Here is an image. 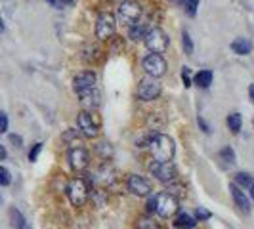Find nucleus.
<instances>
[{
    "label": "nucleus",
    "mask_w": 254,
    "mask_h": 229,
    "mask_svg": "<svg viewBox=\"0 0 254 229\" xmlns=\"http://www.w3.org/2000/svg\"><path fill=\"white\" fill-rule=\"evenodd\" d=\"M195 226H197V220L190 214H186V212L178 214L174 220V228L176 229H195Z\"/></svg>",
    "instance_id": "16"
},
{
    "label": "nucleus",
    "mask_w": 254,
    "mask_h": 229,
    "mask_svg": "<svg viewBox=\"0 0 254 229\" xmlns=\"http://www.w3.org/2000/svg\"><path fill=\"white\" fill-rule=\"evenodd\" d=\"M231 50L235 52V54H239V56H247V54H251V50H253V44L247 38H237V40L231 42Z\"/></svg>",
    "instance_id": "17"
},
{
    "label": "nucleus",
    "mask_w": 254,
    "mask_h": 229,
    "mask_svg": "<svg viewBox=\"0 0 254 229\" xmlns=\"http://www.w3.org/2000/svg\"><path fill=\"white\" fill-rule=\"evenodd\" d=\"M67 163L69 166L76 170V172H82L90 163V153L84 147H73L67 153Z\"/></svg>",
    "instance_id": "8"
},
{
    "label": "nucleus",
    "mask_w": 254,
    "mask_h": 229,
    "mask_svg": "<svg viewBox=\"0 0 254 229\" xmlns=\"http://www.w3.org/2000/svg\"><path fill=\"white\" fill-rule=\"evenodd\" d=\"M182 76H184V84L190 88L191 84H193V80L190 78V69H188V67H184V69H182Z\"/></svg>",
    "instance_id": "32"
},
{
    "label": "nucleus",
    "mask_w": 254,
    "mask_h": 229,
    "mask_svg": "<svg viewBox=\"0 0 254 229\" xmlns=\"http://www.w3.org/2000/svg\"><path fill=\"white\" fill-rule=\"evenodd\" d=\"M199 124H201V128H203V132H210V130H208V126L204 124V120H203V118H199Z\"/></svg>",
    "instance_id": "36"
},
{
    "label": "nucleus",
    "mask_w": 254,
    "mask_h": 229,
    "mask_svg": "<svg viewBox=\"0 0 254 229\" xmlns=\"http://www.w3.org/2000/svg\"><path fill=\"white\" fill-rule=\"evenodd\" d=\"M228 128L233 132V134H239L241 132V128H243V118H241V114L239 113H231L228 116Z\"/></svg>",
    "instance_id": "20"
},
{
    "label": "nucleus",
    "mask_w": 254,
    "mask_h": 229,
    "mask_svg": "<svg viewBox=\"0 0 254 229\" xmlns=\"http://www.w3.org/2000/svg\"><path fill=\"white\" fill-rule=\"evenodd\" d=\"M78 98H80V103H84L86 107H98L102 96L96 88H90L86 92H82V94H78Z\"/></svg>",
    "instance_id": "15"
},
{
    "label": "nucleus",
    "mask_w": 254,
    "mask_h": 229,
    "mask_svg": "<svg viewBox=\"0 0 254 229\" xmlns=\"http://www.w3.org/2000/svg\"><path fill=\"white\" fill-rule=\"evenodd\" d=\"M6 155H8V153H6V149H4V145H0V161H4Z\"/></svg>",
    "instance_id": "34"
},
{
    "label": "nucleus",
    "mask_w": 254,
    "mask_h": 229,
    "mask_svg": "<svg viewBox=\"0 0 254 229\" xmlns=\"http://www.w3.org/2000/svg\"><path fill=\"white\" fill-rule=\"evenodd\" d=\"M193 82H195L199 88H208V86L212 84V71L204 69V71L195 73V76H193Z\"/></svg>",
    "instance_id": "18"
},
{
    "label": "nucleus",
    "mask_w": 254,
    "mask_h": 229,
    "mask_svg": "<svg viewBox=\"0 0 254 229\" xmlns=\"http://www.w3.org/2000/svg\"><path fill=\"white\" fill-rule=\"evenodd\" d=\"M115 35V17L111 13H102L96 21V37L100 40H109Z\"/></svg>",
    "instance_id": "9"
},
{
    "label": "nucleus",
    "mask_w": 254,
    "mask_h": 229,
    "mask_svg": "<svg viewBox=\"0 0 254 229\" xmlns=\"http://www.w3.org/2000/svg\"><path fill=\"white\" fill-rule=\"evenodd\" d=\"M67 2H69V4H73V0H67Z\"/></svg>",
    "instance_id": "40"
},
{
    "label": "nucleus",
    "mask_w": 254,
    "mask_h": 229,
    "mask_svg": "<svg viewBox=\"0 0 254 229\" xmlns=\"http://www.w3.org/2000/svg\"><path fill=\"white\" fill-rule=\"evenodd\" d=\"M251 197H253V201H254V183L251 185Z\"/></svg>",
    "instance_id": "38"
},
{
    "label": "nucleus",
    "mask_w": 254,
    "mask_h": 229,
    "mask_svg": "<svg viewBox=\"0 0 254 229\" xmlns=\"http://www.w3.org/2000/svg\"><path fill=\"white\" fill-rule=\"evenodd\" d=\"M149 170H151V174L155 178L165 181V183L172 181L174 176H176V166L172 165L170 161H168V163H157V161H155V163L149 166Z\"/></svg>",
    "instance_id": "11"
},
{
    "label": "nucleus",
    "mask_w": 254,
    "mask_h": 229,
    "mask_svg": "<svg viewBox=\"0 0 254 229\" xmlns=\"http://www.w3.org/2000/svg\"><path fill=\"white\" fill-rule=\"evenodd\" d=\"M229 191H231V197H233V201L237 204V208H241V212L249 214V212H251V203H249L247 195L237 187V183H231V185H229Z\"/></svg>",
    "instance_id": "14"
},
{
    "label": "nucleus",
    "mask_w": 254,
    "mask_h": 229,
    "mask_svg": "<svg viewBox=\"0 0 254 229\" xmlns=\"http://www.w3.org/2000/svg\"><path fill=\"white\" fill-rule=\"evenodd\" d=\"M4 31V21H2V17H0V33Z\"/></svg>",
    "instance_id": "37"
},
{
    "label": "nucleus",
    "mask_w": 254,
    "mask_h": 229,
    "mask_svg": "<svg viewBox=\"0 0 254 229\" xmlns=\"http://www.w3.org/2000/svg\"><path fill=\"white\" fill-rule=\"evenodd\" d=\"M8 130V114L0 111V134H4Z\"/></svg>",
    "instance_id": "30"
},
{
    "label": "nucleus",
    "mask_w": 254,
    "mask_h": 229,
    "mask_svg": "<svg viewBox=\"0 0 254 229\" xmlns=\"http://www.w3.org/2000/svg\"><path fill=\"white\" fill-rule=\"evenodd\" d=\"M10 224H12L13 229H25V216L15 206L10 208Z\"/></svg>",
    "instance_id": "19"
},
{
    "label": "nucleus",
    "mask_w": 254,
    "mask_h": 229,
    "mask_svg": "<svg viewBox=\"0 0 254 229\" xmlns=\"http://www.w3.org/2000/svg\"><path fill=\"white\" fill-rule=\"evenodd\" d=\"M153 199H155V212L161 218H170L176 214V210H178V199L174 195H170L168 191H163V193L155 195Z\"/></svg>",
    "instance_id": "2"
},
{
    "label": "nucleus",
    "mask_w": 254,
    "mask_h": 229,
    "mask_svg": "<svg viewBox=\"0 0 254 229\" xmlns=\"http://www.w3.org/2000/svg\"><path fill=\"white\" fill-rule=\"evenodd\" d=\"M143 69H145V73L153 78H159V76H163L166 73V61L163 59V56L161 54H149V56H145L143 57Z\"/></svg>",
    "instance_id": "6"
},
{
    "label": "nucleus",
    "mask_w": 254,
    "mask_h": 229,
    "mask_svg": "<svg viewBox=\"0 0 254 229\" xmlns=\"http://www.w3.org/2000/svg\"><path fill=\"white\" fill-rule=\"evenodd\" d=\"M147 31H149L147 27L141 25V23H138V21H136L134 25L130 27V31H128V37L132 38V40H140V38H143L145 35H147Z\"/></svg>",
    "instance_id": "21"
},
{
    "label": "nucleus",
    "mask_w": 254,
    "mask_h": 229,
    "mask_svg": "<svg viewBox=\"0 0 254 229\" xmlns=\"http://www.w3.org/2000/svg\"><path fill=\"white\" fill-rule=\"evenodd\" d=\"M40 151H42V143H35V147H33L31 153H29V161H31V163H35Z\"/></svg>",
    "instance_id": "29"
},
{
    "label": "nucleus",
    "mask_w": 254,
    "mask_h": 229,
    "mask_svg": "<svg viewBox=\"0 0 254 229\" xmlns=\"http://www.w3.org/2000/svg\"><path fill=\"white\" fill-rule=\"evenodd\" d=\"M94 84H96V75L92 73V71H82V73H78L75 76V80H73V88H75L76 94H82V92H86V90L94 88Z\"/></svg>",
    "instance_id": "13"
},
{
    "label": "nucleus",
    "mask_w": 254,
    "mask_h": 229,
    "mask_svg": "<svg viewBox=\"0 0 254 229\" xmlns=\"http://www.w3.org/2000/svg\"><path fill=\"white\" fill-rule=\"evenodd\" d=\"M180 6L186 10L188 15L193 17V15L197 13V8H199V0H182V2H180Z\"/></svg>",
    "instance_id": "23"
},
{
    "label": "nucleus",
    "mask_w": 254,
    "mask_h": 229,
    "mask_svg": "<svg viewBox=\"0 0 254 229\" xmlns=\"http://www.w3.org/2000/svg\"><path fill=\"white\" fill-rule=\"evenodd\" d=\"M161 84L155 80V78H143L140 82V86H138V98H140L141 102H153V100H157L159 96H161Z\"/></svg>",
    "instance_id": "7"
},
{
    "label": "nucleus",
    "mask_w": 254,
    "mask_h": 229,
    "mask_svg": "<svg viewBox=\"0 0 254 229\" xmlns=\"http://www.w3.org/2000/svg\"><path fill=\"white\" fill-rule=\"evenodd\" d=\"M210 218H212L210 210H206L203 206H197V208H195V220H197V222H204V220H210Z\"/></svg>",
    "instance_id": "27"
},
{
    "label": "nucleus",
    "mask_w": 254,
    "mask_h": 229,
    "mask_svg": "<svg viewBox=\"0 0 254 229\" xmlns=\"http://www.w3.org/2000/svg\"><path fill=\"white\" fill-rule=\"evenodd\" d=\"M172 2H174V4H180V2H182V0H172Z\"/></svg>",
    "instance_id": "39"
},
{
    "label": "nucleus",
    "mask_w": 254,
    "mask_h": 229,
    "mask_svg": "<svg viewBox=\"0 0 254 229\" xmlns=\"http://www.w3.org/2000/svg\"><path fill=\"white\" fill-rule=\"evenodd\" d=\"M249 96H251V100H253V103H254V84L249 86Z\"/></svg>",
    "instance_id": "35"
},
{
    "label": "nucleus",
    "mask_w": 254,
    "mask_h": 229,
    "mask_svg": "<svg viewBox=\"0 0 254 229\" xmlns=\"http://www.w3.org/2000/svg\"><path fill=\"white\" fill-rule=\"evenodd\" d=\"M143 13V8L138 0H125L119 6V21L125 25H134Z\"/></svg>",
    "instance_id": "3"
},
{
    "label": "nucleus",
    "mask_w": 254,
    "mask_h": 229,
    "mask_svg": "<svg viewBox=\"0 0 254 229\" xmlns=\"http://www.w3.org/2000/svg\"><path fill=\"white\" fill-rule=\"evenodd\" d=\"M65 193H67L71 204H75V206H84V204H86V199H88V185L84 183V179H80V178L71 179V181L67 183V187H65Z\"/></svg>",
    "instance_id": "4"
},
{
    "label": "nucleus",
    "mask_w": 254,
    "mask_h": 229,
    "mask_svg": "<svg viewBox=\"0 0 254 229\" xmlns=\"http://www.w3.org/2000/svg\"><path fill=\"white\" fill-rule=\"evenodd\" d=\"M143 42H145V46H147L151 52H155V54H163V52L168 48L170 38H168V35H166L163 29L155 27V29H149V31H147V35L143 37Z\"/></svg>",
    "instance_id": "5"
},
{
    "label": "nucleus",
    "mask_w": 254,
    "mask_h": 229,
    "mask_svg": "<svg viewBox=\"0 0 254 229\" xmlns=\"http://www.w3.org/2000/svg\"><path fill=\"white\" fill-rule=\"evenodd\" d=\"M76 124H78V130L82 132V136H86V138H96L98 136V124L94 122V118H92V114L88 111H82V113H78L76 116Z\"/></svg>",
    "instance_id": "12"
},
{
    "label": "nucleus",
    "mask_w": 254,
    "mask_h": 229,
    "mask_svg": "<svg viewBox=\"0 0 254 229\" xmlns=\"http://www.w3.org/2000/svg\"><path fill=\"white\" fill-rule=\"evenodd\" d=\"M136 229H161V226L149 216H141L136 222Z\"/></svg>",
    "instance_id": "22"
},
{
    "label": "nucleus",
    "mask_w": 254,
    "mask_h": 229,
    "mask_svg": "<svg viewBox=\"0 0 254 229\" xmlns=\"http://www.w3.org/2000/svg\"><path fill=\"white\" fill-rule=\"evenodd\" d=\"M220 157L226 161V165H233V163H235V153H233L231 147H224V149L220 151Z\"/></svg>",
    "instance_id": "26"
},
{
    "label": "nucleus",
    "mask_w": 254,
    "mask_h": 229,
    "mask_svg": "<svg viewBox=\"0 0 254 229\" xmlns=\"http://www.w3.org/2000/svg\"><path fill=\"white\" fill-rule=\"evenodd\" d=\"M127 185H128V191L134 193V195H138V197H149L151 195V183H149V179L143 178V176H138V174L128 176Z\"/></svg>",
    "instance_id": "10"
},
{
    "label": "nucleus",
    "mask_w": 254,
    "mask_h": 229,
    "mask_svg": "<svg viewBox=\"0 0 254 229\" xmlns=\"http://www.w3.org/2000/svg\"><path fill=\"white\" fill-rule=\"evenodd\" d=\"M10 183H12L10 172H8L4 166H0V185H10Z\"/></svg>",
    "instance_id": "28"
},
{
    "label": "nucleus",
    "mask_w": 254,
    "mask_h": 229,
    "mask_svg": "<svg viewBox=\"0 0 254 229\" xmlns=\"http://www.w3.org/2000/svg\"><path fill=\"white\" fill-rule=\"evenodd\" d=\"M182 46H184L186 56H191V54H193V40H191L188 31H182Z\"/></svg>",
    "instance_id": "24"
},
{
    "label": "nucleus",
    "mask_w": 254,
    "mask_h": 229,
    "mask_svg": "<svg viewBox=\"0 0 254 229\" xmlns=\"http://www.w3.org/2000/svg\"><path fill=\"white\" fill-rule=\"evenodd\" d=\"M147 149L151 153V157L157 163H168L174 159L176 153V145L174 140L166 134H155L153 138L147 140Z\"/></svg>",
    "instance_id": "1"
},
{
    "label": "nucleus",
    "mask_w": 254,
    "mask_h": 229,
    "mask_svg": "<svg viewBox=\"0 0 254 229\" xmlns=\"http://www.w3.org/2000/svg\"><path fill=\"white\" fill-rule=\"evenodd\" d=\"M10 140H12L17 147H21V138H19V136H10Z\"/></svg>",
    "instance_id": "33"
},
{
    "label": "nucleus",
    "mask_w": 254,
    "mask_h": 229,
    "mask_svg": "<svg viewBox=\"0 0 254 229\" xmlns=\"http://www.w3.org/2000/svg\"><path fill=\"white\" fill-rule=\"evenodd\" d=\"M235 181H237V183H239L241 187H251V185L254 183L253 176H251V174H247V172H239V174H237V179H235Z\"/></svg>",
    "instance_id": "25"
},
{
    "label": "nucleus",
    "mask_w": 254,
    "mask_h": 229,
    "mask_svg": "<svg viewBox=\"0 0 254 229\" xmlns=\"http://www.w3.org/2000/svg\"><path fill=\"white\" fill-rule=\"evenodd\" d=\"M50 6H54V8H58V10H64L65 4H69L67 0H46Z\"/></svg>",
    "instance_id": "31"
}]
</instances>
